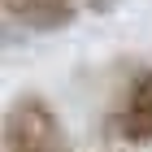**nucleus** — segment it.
Masks as SVG:
<instances>
[{
  "instance_id": "1",
  "label": "nucleus",
  "mask_w": 152,
  "mask_h": 152,
  "mask_svg": "<svg viewBox=\"0 0 152 152\" xmlns=\"http://www.w3.org/2000/svg\"><path fill=\"white\" fill-rule=\"evenodd\" d=\"M0 152H70L65 122L57 117L48 96L22 91L9 100L0 122Z\"/></svg>"
},
{
  "instance_id": "3",
  "label": "nucleus",
  "mask_w": 152,
  "mask_h": 152,
  "mask_svg": "<svg viewBox=\"0 0 152 152\" xmlns=\"http://www.w3.org/2000/svg\"><path fill=\"white\" fill-rule=\"evenodd\" d=\"M4 13L13 22H22L26 31L52 35V31H65L78 18V0H4Z\"/></svg>"
},
{
  "instance_id": "4",
  "label": "nucleus",
  "mask_w": 152,
  "mask_h": 152,
  "mask_svg": "<svg viewBox=\"0 0 152 152\" xmlns=\"http://www.w3.org/2000/svg\"><path fill=\"white\" fill-rule=\"evenodd\" d=\"M113 152H135V148H130V143H126V148H113Z\"/></svg>"
},
{
  "instance_id": "2",
  "label": "nucleus",
  "mask_w": 152,
  "mask_h": 152,
  "mask_svg": "<svg viewBox=\"0 0 152 152\" xmlns=\"http://www.w3.org/2000/svg\"><path fill=\"white\" fill-rule=\"evenodd\" d=\"M109 130L130 148L152 143V70H135L126 83V91L109 113Z\"/></svg>"
}]
</instances>
